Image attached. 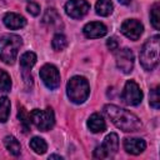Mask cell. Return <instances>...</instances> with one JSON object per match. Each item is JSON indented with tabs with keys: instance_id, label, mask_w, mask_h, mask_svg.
<instances>
[{
	"instance_id": "obj_1",
	"label": "cell",
	"mask_w": 160,
	"mask_h": 160,
	"mask_svg": "<svg viewBox=\"0 0 160 160\" xmlns=\"http://www.w3.org/2000/svg\"><path fill=\"white\" fill-rule=\"evenodd\" d=\"M104 112L108 115V118L111 120V122L116 128H119L120 130H122L125 132L138 131L141 128L140 119L135 114H132L129 110H125L120 106L108 104L104 106Z\"/></svg>"
},
{
	"instance_id": "obj_2",
	"label": "cell",
	"mask_w": 160,
	"mask_h": 160,
	"mask_svg": "<svg viewBox=\"0 0 160 160\" xmlns=\"http://www.w3.org/2000/svg\"><path fill=\"white\" fill-rule=\"evenodd\" d=\"M22 45V40L19 35L15 34H5L0 38V59L5 64H14L19 52L20 46Z\"/></svg>"
},
{
	"instance_id": "obj_3",
	"label": "cell",
	"mask_w": 160,
	"mask_h": 160,
	"mask_svg": "<svg viewBox=\"0 0 160 160\" xmlns=\"http://www.w3.org/2000/svg\"><path fill=\"white\" fill-rule=\"evenodd\" d=\"M160 36L154 35L145 41L140 51V62L145 70H152L159 64V45Z\"/></svg>"
},
{
	"instance_id": "obj_4",
	"label": "cell",
	"mask_w": 160,
	"mask_h": 160,
	"mask_svg": "<svg viewBox=\"0 0 160 160\" xmlns=\"http://www.w3.org/2000/svg\"><path fill=\"white\" fill-rule=\"evenodd\" d=\"M66 92L72 102L82 104L90 94V86L88 80L84 76H72L68 81Z\"/></svg>"
},
{
	"instance_id": "obj_5",
	"label": "cell",
	"mask_w": 160,
	"mask_h": 160,
	"mask_svg": "<svg viewBox=\"0 0 160 160\" xmlns=\"http://www.w3.org/2000/svg\"><path fill=\"white\" fill-rule=\"evenodd\" d=\"M30 121L41 131L50 130L55 124V115L51 108H46L44 110L34 109L30 112Z\"/></svg>"
},
{
	"instance_id": "obj_6",
	"label": "cell",
	"mask_w": 160,
	"mask_h": 160,
	"mask_svg": "<svg viewBox=\"0 0 160 160\" xmlns=\"http://www.w3.org/2000/svg\"><path fill=\"white\" fill-rule=\"evenodd\" d=\"M118 148H119V138L115 132H110L104 139V142L94 150V158L96 159L112 158L116 154Z\"/></svg>"
},
{
	"instance_id": "obj_7",
	"label": "cell",
	"mask_w": 160,
	"mask_h": 160,
	"mask_svg": "<svg viewBox=\"0 0 160 160\" xmlns=\"http://www.w3.org/2000/svg\"><path fill=\"white\" fill-rule=\"evenodd\" d=\"M121 100L129 106H136L141 102L142 91L134 80H128L125 82L124 90L121 92Z\"/></svg>"
},
{
	"instance_id": "obj_8",
	"label": "cell",
	"mask_w": 160,
	"mask_h": 160,
	"mask_svg": "<svg viewBox=\"0 0 160 160\" xmlns=\"http://www.w3.org/2000/svg\"><path fill=\"white\" fill-rule=\"evenodd\" d=\"M40 78L42 80V82L45 84V86L50 90H54L60 85L59 70L56 66H54L51 64H45L40 69Z\"/></svg>"
},
{
	"instance_id": "obj_9",
	"label": "cell",
	"mask_w": 160,
	"mask_h": 160,
	"mask_svg": "<svg viewBox=\"0 0 160 160\" xmlns=\"http://www.w3.org/2000/svg\"><path fill=\"white\" fill-rule=\"evenodd\" d=\"M115 59H116V66L124 72L129 74L134 69V54L130 49L124 48L120 49L115 52Z\"/></svg>"
},
{
	"instance_id": "obj_10",
	"label": "cell",
	"mask_w": 160,
	"mask_h": 160,
	"mask_svg": "<svg viewBox=\"0 0 160 160\" xmlns=\"http://www.w3.org/2000/svg\"><path fill=\"white\" fill-rule=\"evenodd\" d=\"M90 5L86 0H69L65 4V12L72 19H80L88 14Z\"/></svg>"
},
{
	"instance_id": "obj_11",
	"label": "cell",
	"mask_w": 160,
	"mask_h": 160,
	"mask_svg": "<svg viewBox=\"0 0 160 160\" xmlns=\"http://www.w3.org/2000/svg\"><path fill=\"white\" fill-rule=\"evenodd\" d=\"M120 30L130 40H138L144 31V26L136 19H128L121 24Z\"/></svg>"
},
{
	"instance_id": "obj_12",
	"label": "cell",
	"mask_w": 160,
	"mask_h": 160,
	"mask_svg": "<svg viewBox=\"0 0 160 160\" xmlns=\"http://www.w3.org/2000/svg\"><path fill=\"white\" fill-rule=\"evenodd\" d=\"M36 62V55L32 51H26L21 55L20 58V66L22 69V75H24V80L25 82H32V78L30 75V69L35 65Z\"/></svg>"
},
{
	"instance_id": "obj_13",
	"label": "cell",
	"mask_w": 160,
	"mask_h": 160,
	"mask_svg": "<svg viewBox=\"0 0 160 160\" xmlns=\"http://www.w3.org/2000/svg\"><path fill=\"white\" fill-rule=\"evenodd\" d=\"M82 32L86 38L89 39H96V38H102L104 35H106L108 32V28L102 24V22H99V21H91V22H88L84 29H82Z\"/></svg>"
},
{
	"instance_id": "obj_14",
	"label": "cell",
	"mask_w": 160,
	"mask_h": 160,
	"mask_svg": "<svg viewBox=\"0 0 160 160\" xmlns=\"http://www.w3.org/2000/svg\"><path fill=\"white\" fill-rule=\"evenodd\" d=\"M145 148H146V142L142 139H138V138H125L124 139V149L129 154L139 155L145 150Z\"/></svg>"
},
{
	"instance_id": "obj_15",
	"label": "cell",
	"mask_w": 160,
	"mask_h": 160,
	"mask_svg": "<svg viewBox=\"0 0 160 160\" xmlns=\"http://www.w3.org/2000/svg\"><path fill=\"white\" fill-rule=\"evenodd\" d=\"M2 21H4V24H5L6 28L12 29V30L24 28L26 25L25 18L21 16V15H19V14H16V12H8V14H5Z\"/></svg>"
},
{
	"instance_id": "obj_16",
	"label": "cell",
	"mask_w": 160,
	"mask_h": 160,
	"mask_svg": "<svg viewBox=\"0 0 160 160\" xmlns=\"http://www.w3.org/2000/svg\"><path fill=\"white\" fill-rule=\"evenodd\" d=\"M88 128L92 132H102L106 129V122H105L104 118L100 114L95 112V114H92L89 118V120H88Z\"/></svg>"
},
{
	"instance_id": "obj_17",
	"label": "cell",
	"mask_w": 160,
	"mask_h": 160,
	"mask_svg": "<svg viewBox=\"0 0 160 160\" xmlns=\"http://www.w3.org/2000/svg\"><path fill=\"white\" fill-rule=\"evenodd\" d=\"M42 21H44V24H46L49 26H54V28H59L61 25V18L54 8H48L45 10Z\"/></svg>"
},
{
	"instance_id": "obj_18",
	"label": "cell",
	"mask_w": 160,
	"mask_h": 160,
	"mask_svg": "<svg viewBox=\"0 0 160 160\" xmlns=\"http://www.w3.org/2000/svg\"><path fill=\"white\" fill-rule=\"evenodd\" d=\"M4 145H5V148L9 150V152L12 154L14 156L20 155V152H21V145H20V142L18 141L16 138H14V136H11V135L5 136V138H4Z\"/></svg>"
},
{
	"instance_id": "obj_19",
	"label": "cell",
	"mask_w": 160,
	"mask_h": 160,
	"mask_svg": "<svg viewBox=\"0 0 160 160\" xmlns=\"http://www.w3.org/2000/svg\"><path fill=\"white\" fill-rule=\"evenodd\" d=\"M95 10H96V14L100 16H109L114 10L112 1L111 0H98L95 5Z\"/></svg>"
},
{
	"instance_id": "obj_20",
	"label": "cell",
	"mask_w": 160,
	"mask_h": 160,
	"mask_svg": "<svg viewBox=\"0 0 160 160\" xmlns=\"http://www.w3.org/2000/svg\"><path fill=\"white\" fill-rule=\"evenodd\" d=\"M30 148L36 152V154H44L46 150H48V144H46V141L42 139V138H38V136H35V138H32L31 140H30Z\"/></svg>"
},
{
	"instance_id": "obj_21",
	"label": "cell",
	"mask_w": 160,
	"mask_h": 160,
	"mask_svg": "<svg viewBox=\"0 0 160 160\" xmlns=\"http://www.w3.org/2000/svg\"><path fill=\"white\" fill-rule=\"evenodd\" d=\"M10 115V100L6 96L0 98V122H5Z\"/></svg>"
},
{
	"instance_id": "obj_22",
	"label": "cell",
	"mask_w": 160,
	"mask_h": 160,
	"mask_svg": "<svg viewBox=\"0 0 160 160\" xmlns=\"http://www.w3.org/2000/svg\"><path fill=\"white\" fill-rule=\"evenodd\" d=\"M18 118H19V121H20V124L22 126L24 132H28L30 130V115L26 112V110H25L24 106H19Z\"/></svg>"
},
{
	"instance_id": "obj_23",
	"label": "cell",
	"mask_w": 160,
	"mask_h": 160,
	"mask_svg": "<svg viewBox=\"0 0 160 160\" xmlns=\"http://www.w3.org/2000/svg\"><path fill=\"white\" fill-rule=\"evenodd\" d=\"M51 45H52V49H54V50L61 51V50H64V49L68 46V40H66L65 35H62V34H56V35L52 38Z\"/></svg>"
},
{
	"instance_id": "obj_24",
	"label": "cell",
	"mask_w": 160,
	"mask_h": 160,
	"mask_svg": "<svg viewBox=\"0 0 160 160\" xmlns=\"http://www.w3.org/2000/svg\"><path fill=\"white\" fill-rule=\"evenodd\" d=\"M11 89V79L9 74L0 69V91H10Z\"/></svg>"
},
{
	"instance_id": "obj_25",
	"label": "cell",
	"mask_w": 160,
	"mask_h": 160,
	"mask_svg": "<svg viewBox=\"0 0 160 160\" xmlns=\"http://www.w3.org/2000/svg\"><path fill=\"white\" fill-rule=\"evenodd\" d=\"M159 10H160V6L159 4H155L150 11V20H151V24L152 26L159 30L160 29V14H159Z\"/></svg>"
},
{
	"instance_id": "obj_26",
	"label": "cell",
	"mask_w": 160,
	"mask_h": 160,
	"mask_svg": "<svg viewBox=\"0 0 160 160\" xmlns=\"http://www.w3.org/2000/svg\"><path fill=\"white\" fill-rule=\"evenodd\" d=\"M150 105L154 109H159L160 106V96H159V88H154L152 90H150V100H149Z\"/></svg>"
},
{
	"instance_id": "obj_27",
	"label": "cell",
	"mask_w": 160,
	"mask_h": 160,
	"mask_svg": "<svg viewBox=\"0 0 160 160\" xmlns=\"http://www.w3.org/2000/svg\"><path fill=\"white\" fill-rule=\"evenodd\" d=\"M26 10L32 15V16H38L40 14V6L36 4V2H29L28 6H26Z\"/></svg>"
},
{
	"instance_id": "obj_28",
	"label": "cell",
	"mask_w": 160,
	"mask_h": 160,
	"mask_svg": "<svg viewBox=\"0 0 160 160\" xmlns=\"http://www.w3.org/2000/svg\"><path fill=\"white\" fill-rule=\"evenodd\" d=\"M106 46L109 48V50H111V51H115V50H118V46H119V42H118V40H116V38H110V39H108V41H106Z\"/></svg>"
},
{
	"instance_id": "obj_29",
	"label": "cell",
	"mask_w": 160,
	"mask_h": 160,
	"mask_svg": "<svg viewBox=\"0 0 160 160\" xmlns=\"http://www.w3.org/2000/svg\"><path fill=\"white\" fill-rule=\"evenodd\" d=\"M49 159H60V160H61L62 158H61L60 155H55V154H54V155H50V156H49Z\"/></svg>"
},
{
	"instance_id": "obj_30",
	"label": "cell",
	"mask_w": 160,
	"mask_h": 160,
	"mask_svg": "<svg viewBox=\"0 0 160 160\" xmlns=\"http://www.w3.org/2000/svg\"><path fill=\"white\" fill-rule=\"evenodd\" d=\"M130 1H131V0H119V2H120V4H124V5H128Z\"/></svg>"
}]
</instances>
